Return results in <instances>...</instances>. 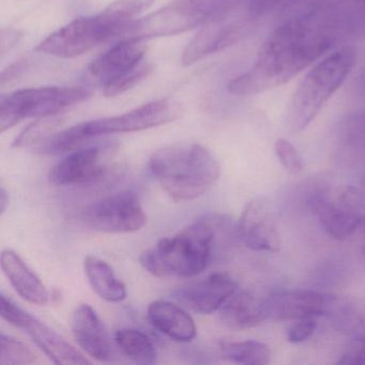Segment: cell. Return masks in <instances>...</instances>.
Here are the masks:
<instances>
[{
  "label": "cell",
  "instance_id": "cell-34",
  "mask_svg": "<svg viewBox=\"0 0 365 365\" xmlns=\"http://www.w3.org/2000/svg\"><path fill=\"white\" fill-rule=\"evenodd\" d=\"M288 1L292 0H249L250 14L260 18L287 5Z\"/></svg>",
  "mask_w": 365,
  "mask_h": 365
},
{
  "label": "cell",
  "instance_id": "cell-7",
  "mask_svg": "<svg viewBox=\"0 0 365 365\" xmlns=\"http://www.w3.org/2000/svg\"><path fill=\"white\" fill-rule=\"evenodd\" d=\"M217 11V0H174L165 7L133 21L121 31L119 37H170L206 24Z\"/></svg>",
  "mask_w": 365,
  "mask_h": 365
},
{
  "label": "cell",
  "instance_id": "cell-24",
  "mask_svg": "<svg viewBox=\"0 0 365 365\" xmlns=\"http://www.w3.org/2000/svg\"><path fill=\"white\" fill-rule=\"evenodd\" d=\"M221 356L230 362L245 365H264L270 362V348L262 341H226L222 343Z\"/></svg>",
  "mask_w": 365,
  "mask_h": 365
},
{
  "label": "cell",
  "instance_id": "cell-35",
  "mask_svg": "<svg viewBox=\"0 0 365 365\" xmlns=\"http://www.w3.org/2000/svg\"><path fill=\"white\" fill-rule=\"evenodd\" d=\"M29 66V61L27 59H21V61H16V63L10 65L7 69L4 70L0 78V85L5 86L6 84H9L12 81L16 80L22 76L23 72L27 69Z\"/></svg>",
  "mask_w": 365,
  "mask_h": 365
},
{
  "label": "cell",
  "instance_id": "cell-14",
  "mask_svg": "<svg viewBox=\"0 0 365 365\" xmlns=\"http://www.w3.org/2000/svg\"><path fill=\"white\" fill-rule=\"evenodd\" d=\"M331 304L330 299L314 290L277 292L266 299L268 319L279 322L317 317L326 314Z\"/></svg>",
  "mask_w": 365,
  "mask_h": 365
},
{
  "label": "cell",
  "instance_id": "cell-21",
  "mask_svg": "<svg viewBox=\"0 0 365 365\" xmlns=\"http://www.w3.org/2000/svg\"><path fill=\"white\" fill-rule=\"evenodd\" d=\"M0 262L6 277L24 300L31 304H48L50 294L46 286L16 252L5 250Z\"/></svg>",
  "mask_w": 365,
  "mask_h": 365
},
{
  "label": "cell",
  "instance_id": "cell-13",
  "mask_svg": "<svg viewBox=\"0 0 365 365\" xmlns=\"http://www.w3.org/2000/svg\"><path fill=\"white\" fill-rule=\"evenodd\" d=\"M239 237L249 249L277 253L281 238L272 211L264 198H254L243 209L238 226Z\"/></svg>",
  "mask_w": 365,
  "mask_h": 365
},
{
  "label": "cell",
  "instance_id": "cell-11",
  "mask_svg": "<svg viewBox=\"0 0 365 365\" xmlns=\"http://www.w3.org/2000/svg\"><path fill=\"white\" fill-rule=\"evenodd\" d=\"M1 309L4 319L22 329L31 337L36 345L55 363L59 365L89 364L91 361L85 358L78 349L70 345L56 331L48 324L40 322L31 314L16 304L11 299L1 294Z\"/></svg>",
  "mask_w": 365,
  "mask_h": 365
},
{
  "label": "cell",
  "instance_id": "cell-20",
  "mask_svg": "<svg viewBox=\"0 0 365 365\" xmlns=\"http://www.w3.org/2000/svg\"><path fill=\"white\" fill-rule=\"evenodd\" d=\"M219 311L220 319L232 330H247L268 319L266 299L250 292H235Z\"/></svg>",
  "mask_w": 365,
  "mask_h": 365
},
{
  "label": "cell",
  "instance_id": "cell-17",
  "mask_svg": "<svg viewBox=\"0 0 365 365\" xmlns=\"http://www.w3.org/2000/svg\"><path fill=\"white\" fill-rule=\"evenodd\" d=\"M104 168L100 163L97 147L78 149L53 166L48 180L55 185H89L102 178Z\"/></svg>",
  "mask_w": 365,
  "mask_h": 365
},
{
  "label": "cell",
  "instance_id": "cell-8",
  "mask_svg": "<svg viewBox=\"0 0 365 365\" xmlns=\"http://www.w3.org/2000/svg\"><path fill=\"white\" fill-rule=\"evenodd\" d=\"M119 33L120 29L100 12L97 16L71 21L40 42L36 50L57 58H74L117 37Z\"/></svg>",
  "mask_w": 365,
  "mask_h": 365
},
{
  "label": "cell",
  "instance_id": "cell-10",
  "mask_svg": "<svg viewBox=\"0 0 365 365\" xmlns=\"http://www.w3.org/2000/svg\"><path fill=\"white\" fill-rule=\"evenodd\" d=\"M322 227L336 240H346L362 226L365 217V197L354 185H345L331 197L326 191L312 193L309 200Z\"/></svg>",
  "mask_w": 365,
  "mask_h": 365
},
{
  "label": "cell",
  "instance_id": "cell-39",
  "mask_svg": "<svg viewBox=\"0 0 365 365\" xmlns=\"http://www.w3.org/2000/svg\"><path fill=\"white\" fill-rule=\"evenodd\" d=\"M360 83H361V87H362V88L365 89V70H364V72H363L362 76H361Z\"/></svg>",
  "mask_w": 365,
  "mask_h": 365
},
{
  "label": "cell",
  "instance_id": "cell-38",
  "mask_svg": "<svg viewBox=\"0 0 365 365\" xmlns=\"http://www.w3.org/2000/svg\"><path fill=\"white\" fill-rule=\"evenodd\" d=\"M303 1L305 5L304 9H307V8L314 7V6L320 5V4L327 3L329 0H301Z\"/></svg>",
  "mask_w": 365,
  "mask_h": 365
},
{
  "label": "cell",
  "instance_id": "cell-15",
  "mask_svg": "<svg viewBox=\"0 0 365 365\" xmlns=\"http://www.w3.org/2000/svg\"><path fill=\"white\" fill-rule=\"evenodd\" d=\"M147 42L144 38L123 39L91 63L89 74L103 85L123 76L142 63L148 48Z\"/></svg>",
  "mask_w": 365,
  "mask_h": 365
},
{
  "label": "cell",
  "instance_id": "cell-22",
  "mask_svg": "<svg viewBox=\"0 0 365 365\" xmlns=\"http://www.w3.org/2000/svg\"><path fill=\"white\" fill-rule=\"evenodd\" d=\"M84 270L93 292L108 302H120L127 298L125 284L115 275L112 267L97 256L89 255L84 260Z\"/></svg>",
  "mask_w": 365,
  "mask_h": 365
},
{
  "label": "cell",
  "instance_id": "cell-27",
  "mask_svg": "<svg viewBox=\"0 0 365 365\" xmlns=\"http://www.w3.org/2000/svg\"><path fill=\"white\" fill-rule=\"evenodd\" d=\"M153 71V65L150 63H140L138 67L125 72L123 76L110 81L103 85L104 95L108 98L118 97L146 80Z\"/></svg>",
  "mask_w": 365,
  "mask_h": 365
},
{
  "label": "cell",
  "instance_id": "cell-31",
  "mask_svg": "<svg viewBox=\"0 0 365 365\" xmlns=\"http://www.w3.org/2000/svg\"><path fill=\"white\" fill-rule=\"evenodd\" d=\"M277 159L283 168L292 175L299 174L304 168V161L298 149L285 138H279L274 145Z\"/></svg>",
  "mask_w": 365,
  "mask_h": 365
},
{
  "label": "cell",
  "instance_id": "cell-1",
  "mask_svg": "<svg viewBox=\"0 0 365 365\" xmlns=\"http://www.w3.org/2000/svg\"><path fill=\"white\" fill-rule=\"evenodd\" d=\"M346 33L332 3L298 12L269 35L253 67L230 81L228 93L257 95L286 84L331 50Z\"/></svg>",
  "mask_w": 365,
  "mask_h": 365
},
{
  "label": "cell",
  "instance_id": "cell-32",
  "mask_svg": "<svg viewBox=\"0 0 365 365\" xmlns=\"http://www.w3.org/2000/svg\"><path fill=\"white\" fill-rule=\"evenodd\" d=\"M317 328V322L315 317H305L298 319L287 333V341L290 343L299 344L309 339Z\"/></svg>",
  "mask_w": 365,
  "mask_h": 365
},
{
  "label": "cell",
  "instance_id": "cell-37",
  "mask_svg": "<svg viewBox=\"0 0 365 365\" xmlns=\"http://www.w3.org/2000/svg\"><path fill=\"white\" fill-rule=\"evenodd\" d=\"M8 205H9V195H8V192L6 191L5 187H1V190H0V209H1V215H4L6 210H7Z\"/></svg>",
  "mask_w": 365,
  "mask_h": 365
},
{
  "label": "cell",
  "instance_id": "cell-6",
  "mask_svg": "<svg viewBox=\"0 0 365 365\" xmlns=\"http://www.w3.org/2000/svg\"><path fill=\"white\" fill-rule=\"evenodd\" d=\"M93 93L84 87H36L6 96L0 102V132L26 118L53 117L87 101Z\"/></svg>",
  "mask_w": 365,
  "mask_h": 365
},
{
  "label": "cell",
  "instance_id": "cell-5",
  "mask_svg": "<svg viewBox=\"0 0 365 365\" xmlns=\"http://www.w3.org/2000/svg\"><path fill=\"white\" fill-rule=\"evenodd\" d=\"M182 112V106L174 100H158L118 116L85 121L63 130L55 134L52 146L58 153L78 150L100 136L144 131L173 123L180 118Z\"/></svg>",
  "mask_w": 365,
  "mask_h": 365
},
{
  "label": "cell",
  "instance_id": "cell-28",
  "mask_svg": "<svg viewBox=\"0 0 365 365\" xmlns=\"http://www.w3.org/2000/svg\"><path fill=\"white\" fill-rule=\"evenodd\" d=\"M37 362V356L34 354L33 350L29 346L9 335L1 334V337H0V364H34Z\"/></svg>",
  "mask_w": 365,
  "mask_h": 365
},
{
  "label": "cell",
  "instance_id": "cell-25",
  "mask_svg": "<svg viewBox=\"0 0 365 365\" xmlns=\"http://www.w3.org/2000/svg\"><path fill=\"white\" fill-rule=\"evenodd\" d=\"M339 143L352 155H365V110L344 119L339 130Z\"/></svg>",
  "mask_w": 365,
  "mask_h": 365
},
{
  "label": "cell",
  "instance_id": "cell-30",
  "mask_svg": "<svg viewBox=\"0 0 365 365\" xmlns=\"http://www.w3.org/2000/svg\"><path fill=\"white\" fill-rule=\"evenodd\" d=\"M59 121L52 117L48 118H40L39 120L31 123L29 127L25 128L20 135L16 138L12 146L16 148H22L29 145L36 144L40 140H44L50 135L51 132L58 125Z\"/></svg>",
  "mask_w": 365,
  "mask_h": 365
},
{
  "label": "cell",
  "instance_id": "cell-36",
  "mask_svg": "<svg viewBox=\"0 0 365 365\" xmlns=\"http://www.w3.org/2000/svg\"><path fill=\"white\" fill-rule=\"evenodd\" d=\"M22 37L18 31L14 29H3L1 31V57L5 56L14 46L19 43Z\"/></svg>",
  "mask_w": 365,
  "mask_h": 365
},
{
  "label": "cell",
  "instance_id": "cell-4",
  "mask_svg": "<svg viewBox=\"0 0 365 365\" xmlns=\"http://www.w3.org/2000/svg\"><path fill=\"white\" fill-rule=\"evenodd\" d=\"M356 51L344 46L316 63L292 96L287 112L288 128L294 133L307 129L351 73Z\"/></svg>",
  "mask_w": 365,
  "mask_h": 365
},
{
  "label": "cell",
  "instance_id": "cell-9",
  "mask_svg": "<svg viewBox=\"0 0 365 365\" xmlns=\"http://www.w3.org/2000/svg\"><path fill=\"white\" fill-rule=\"evenodd\" d=\"M80 219L87 227L97 232L125 234L142 230L147 215L138 194L125 190L85 207L81 211Z\"/></svg>",
  "mask_w": 365,
  "mask_h": 365
},
{
  "label": "cell",
  "instance_id": "cell-2",
  "mask_svg": "<svg viewBox=\"0 0 365 365\" xmlns=\"http://www.w3.org/2000/svg\"><path fill=\"white\" fill-rule=\"evenodd\" d=\"M219 217L197 220L173 237L161 239L145 251L140 264L158 277H193L208 267L217 242Z\"/></svg>",
  "mask_w": 365,
  "mask_h": 365
},
{
  "label": "cell",
  "instance_id": "cell-23",
  "mask_svg": "<svg viewBox=\"0 0 365 365\" xmlns=\"http://www.w3.org/2000/svg\"><path fill=\"white\" fill-rule=\"evenodd\" d=\"M115 341L127 358L140 364L157 362V350L151 339L142 331L123 328L115 333Z\"/></svg>",
  "mask_w": 365,
  "mask_h": 365
},
{
  "label": "cell",
  "instance_id": "cell-26",
  "mask_svg": "<svg viewBox=\"0 0 365 365\" xmlns=\"http://www.w3.org/2000/svg\"><path fill=\"white\" fill-rule=\"evenodd\" d=\"M155 0H117L106 8L102 14L120 29L121 31L125 26L133 22L140 14L153 7ZM119 34V35H120ZM118 35V37H119Z\"/></svg>",
  "mask_w": 365,
  "mask_h": 365
},
{
  "label": "cell",
  "instance_id": "cell-18",
  "mask_svg": "<svg viewBox=\"0 0 365 365\" xmlns=\"http://www.w3.org/2000/svg\"><path fill=\"white\" fill-rule=\"evenodd\" d=\"M242 29L241 25H224L221 19H211L185 46L181 63L189 67L209 55L221 52L240 39Z\"/></svg>",
  "mask_w": 365,
  "mask_h": 365
},
{
  "label": "cell",
  "instance_id": "cell-33",
  "mask_svg": "<svg viewBox=\"0 0 365 365\" xmlns=\"http://www.w3.org/2000/svg\"><path fill=\"white\" fill-rule=\"evenodd\" d=\"M339 364H365V337H354V341L346 348Z\"/></svg>",
  "mask_w": 365,
  "mask_h": 365
},
{
  "label": "cell",
  "instance_id": "cell-29",
  "mask_svg": "<svg viewBox=\"0 0 365 365\" xmlns=\"http://www.w3.org/2000/svg\"><path fill=\"white\" fill-rule=\"evenodd\" d=\"M339 9L350 31H365V0H330Z\"/></svg>",
  "mask_w": 365,
  "mask_h": 365
},
{
  "label": "cell",
  "instance_id": "cell-12",
  "mask_svg": "<svg viewBox=\"0 0 365 365\" xmlns=\"http://www.w3.org/2000/svg\"><path fill=\"white\" fill-rule=\"evenodd\" d=\"M237 292V283L226 273H213L200 281L191 282L173 292V299L194 313L208 315L219 311Z\"/></svg>",
  "mask_w": 365,
  "mask_h": 365
},
{
  "label": "cell",
  "instance_id": "cell-3",
  "mask_svg": "<svg viewBox=\"0 0 365 365\" xmlns=\"http://www.w3.org/2000/svg\"><path fill=\"white\" fill-rule=\"evenodd\" d=\"M151 176L176 202L204 195L219 180L221 166L197 144L173 145L155 151L148 161Z\"/></svg>",
  "mask_w": 365,
  "mask_h": 365
},
{
  "label": "cell",
  "instance_id": "cell-16",
  "mask_svg": "<svg viewBox=\"0 0 365 365\" xmlns=\"http://www.w3.org/2000/svg\"><path fill=\"white\" fill-rule=\"evenodd\" d=\"M74 339L91 358L108 361L112 358L113 346L106 324L89 304H80L71 318Z\"/></svg>",
  "mask_w": 365,
  "mask_h": 365
},
{
  "label": "cell",
  "instance_id": "cell-19",
  "mask_svg": "<svg viewBox=\"0 0 365 365\" xmlns=\"http://www.w3.org/2000/svg\"><path fill=\"white\" fill-rule=\"evenodd\" d=\"M149 324L174 341H190L195 339L197 329L189 313L175 303L155 300L147 309Z\"/></svg>",
  "mask_w": 365,
  "mask_h": 365
}]
</instances>
